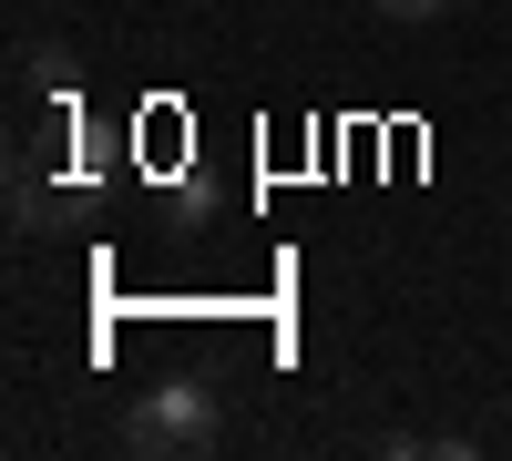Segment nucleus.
<instances>
[{"label": "nucleus", "instance_id": "obj_1", "mask_svg": "<svg viewBox=\"0 0 512 461\" xmlns=\"http://www.w3.org/2000/svg\"><path fill=\"white\" fill-rule=\"evenodd\" d=\"M123 441H134L144 461H205V451L226 441V410H216L205 380H154L134 400V421H123Z\"/></svg>", "mask_w": 512, "mask_h": 461}, {"label": "nucleus", "instance_id": "obj_2", "mask_svg": "<svg viewBox=\"0 0 512 461\" xmlns=\"http://www.w3.org/2000/svg\"><path fill=\"white\" fill-rule=\"evenodd\" d=\"M379 11H390V21H441L451 0H379Z\"/></svg>", "mask_w": 512, "mask_h": 461}]
</instances>
